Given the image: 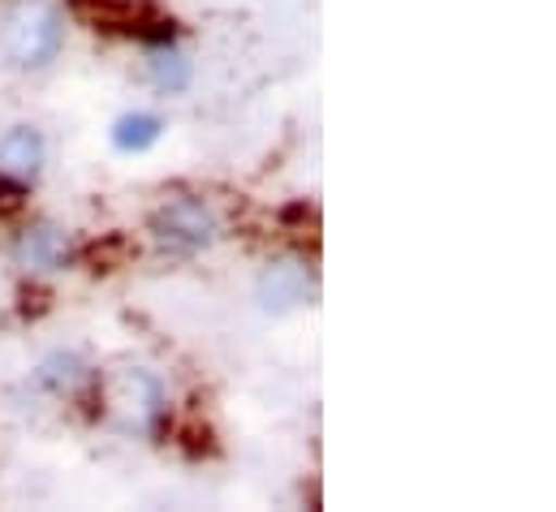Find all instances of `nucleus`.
I'll return each instance as SVG.
<instances>
[{
	"mask_svg": "<svg viewBox=\"0 0 556 512\" xmlns=\"http://www.w3.org/2000/svg\"><path fill=\"white\" fill-rule=\"evenodd\" d=\"M160 138V121L151 117V113H135V117H122L117 129H113V142L122 146V151H142V146H151Z\"/></svg>",
	"mask_w": 556,
	"mask_h": 512,
	"instance_id": "0eeeda50",
	"label": "nucleus"
},
{
	"mask_svg": "<svg viewBox=\"0 0 556 512\" xmlns=\"http://www.w3.org/2000/svg\"><path fill=\"white\" fill-rule=\"evenodd\" d=\"M306 293V276L298 271V267H273L268 276H264V297H268V306H289V302H298Z\"/></svg>",
	"mask_w": 556,
	"mask_h": 512,
	"instance_id": "423d86ee",
	"label": "nucleus"
},
{
	"mask_svg": "<svg viewBox=\"0 0 556 512\" xmlns=\"http://www.w3.org/2000/svg\"><path fill=\"white\" fill-rule=\"evenodd\" d=\"M0 48L22 69L48 65L61 52V13L48 0H17L0 17Z\"/></svg>",
	"mask_w": 556,
	"mask_h": 512,
	"instance_id": "f257e3e1",
	"label": "nucleus"
},
{
	"mask_svg": "<svg viewBox=\"0 0 556 512\" xmlns=\"http://www.w3.org/2000/svg\"><path fill=\"white\" fill-rule=\"evenodd\" d=\"M39 164H43V138L35 129L22 126V129H9L0 138V172L9 181H30L39 172Z\"/></svg>",
	"mask_w": 556,
	"mask_h": 512,
	"instance_id": "20e7f679",
	"label": "nucleus"
},
{
	"mask_svg": "<svg viewBox=\"0 0 556 512\" xmlns=\"http://www.w3.org/2000/svg\"><path fill=\"white\" fill-rule=\"evenodd\" d=\"M151 229H155V238H160L164 246L199 251V246H207V242L216 238V216H212V207H203L199 199H177V203H168V207L155 212Z\"/></svg>",
	"mask_w": 556,
	"mask_h": 512,
	"instance_id": "f03ea898",
	"label": "nucleus"
},
{
	"mask_svg": "<svg viewBox=\"0 0 556 512\" xmlns=\"http://www.w3.org/2000/svg\"><path fill=\"white\" fill-rule=\"evenodd\" d=\"M151 78H155V87H164V91H186V82H190V65L177 56V52H155L151 56Z\"/></svg>",
	"mask_w": 556,
	"mask_h": 512,
	"instance_id": "6e6552de",
	"label": "nucleus"
},
{
	"mask_svg": "<svg viewBox=\"0 0 556 512\" xmlns=\"http://www.w3.org/2000/svg\"><path fill=\"white\" fill-rule=\"evenodd\" d=\"M43 384H52L56 392H74V387L87 380V371H83V362L78 358H52L48 367H43V375H39Z\"/></svg>",
	"mask_w": 556,
	"mask_h": 512,
	"instance_id": "1a4fd4ad",
	"label": "nucleus"
},
{
	"mask_svg": "<svg viewBox=\"0 0 556 512\" xmlns=\"http://www.w3.org/2000/svg\"><path fill=\"white\" fill-rule=\"evenodd\" d=\"M17 258H22L26 267L52 271V267H61V263L70 258V242H65V233H56L52 225H35V229H26V233H22V242H17Z\"/></svg>",
	"mask_w": 556,
	"mask_h": 512,
	"instance_id": "39448f33",
	"label": "nucleus"
},
{
	"mask_svg": "<svg viewBox=\"0 0 556 512\" xmlns=\"http://www.w3.org/2000/svg\"><path fill=\"white\" fill-rule=\"evenodd\" d=\"M104 396H109V409L122 422H130V426H147L160 413V384L147 371H117V375H109L104 380Z\"/></svg>",
	"mask_w": 556,
	"mask_h": 512,
	"instance_id": "7ed1b4c3",
	"label": "nucleus"
}]
</instances>
